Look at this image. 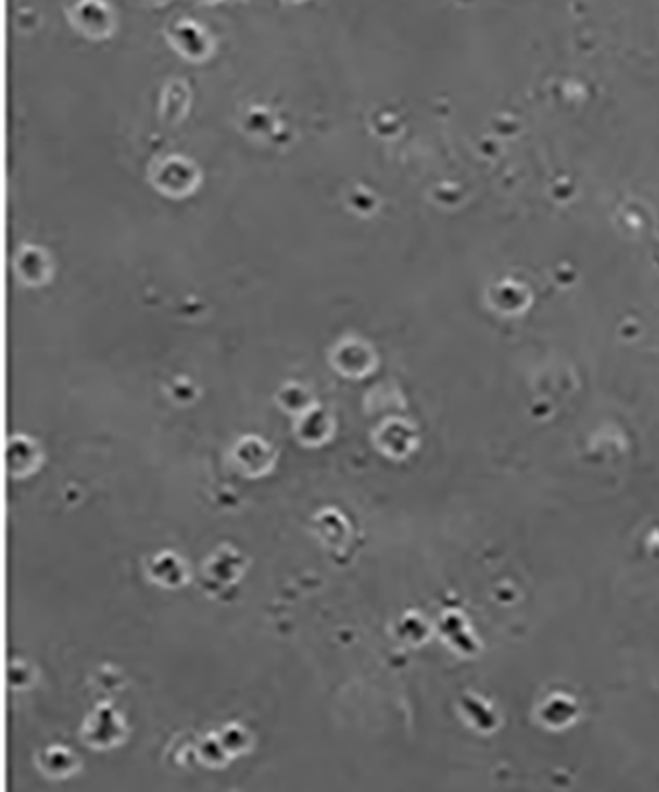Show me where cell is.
Here are the masks:
<instances>
[{"label": "cell", "mask_w": 659, "mask_h": 792, "mask_svg": "<svg viewBox=\"0 0 659 792\" xmlns=\"http://www.w3.org/2000/svg\"><path fill=\"white\" fill-rule=\"evenodd\" d=\"M72 22L90 38H105L113 30V12L103 0H80L70 12Z\"/></svg>", "instance_id": "cell-1"}, {"label": "cell", "mask_w": 659, "mask_h": 792, "mask_svg": "<svg viewBox=\"0 0 659 792\" xmlns=\"http://www.w3.org/2000/svg\"><path fill=\"white\" fill-rule=\"evenodd\" d=\"M169 36H171L175 48H179V52L189 56L190 60H204V56L210 50L208 34L202 30L200 24H194L190 20H183V22L175 24Z\"/></svg>", "instance_id": "cell-2"}, {"label": "cell", "mask_w": 659, "mask_h": 792, "mask_svg": "<svg viewBox=\"0 0 659 792\" xmlns=\"http://www.w3.org/2000/svg\"><path fill=\"white\" fill-rule=\"evenodd\" d=\"M287 2H303V0H287Z\"/></svg>", "instance_id": "cell-3"}, {"label": "cell", "mask_w": 659, "mask_h": 792, "mask_svg": "<svg viewBox=\"0 0 659 792\" xmlns=\"http://www.w3.org/2000/svg\"><path fill=\"white\" fill-rule=\"evenodd\" d=\"M202 2H216V0H202Z\"/></svg>", "instance_id": "cell-4"}, {"label": "cell", "mask_w": 659, "mask_h": 792, "mask_svg": "<svg viewBox=\"0 0 659 792\" xmlns=\"http://www.w3.org/2000/svg\"><path fill=\"white\" fill-rule=\"evenodd\" d=\"M155 2H163V0H155Z\"/></svg>", "instance_id": "cell-5"}]
</instances>
